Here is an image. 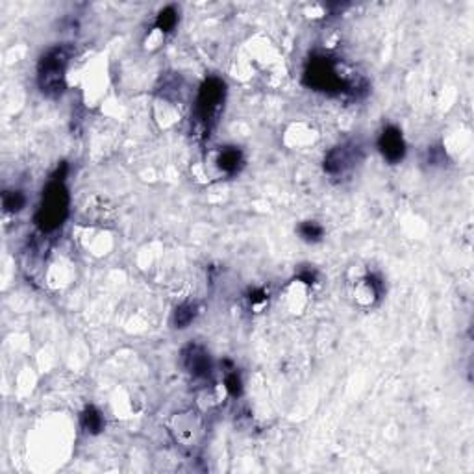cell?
<instances>
[{
	"mask_svg": "<svg viewBox=\"0 0 474 474\" xmlns=\"http://www.w3.org/2000/svg\"><path fill=\"white\" fill-rule=\"evenodd\" d=\"M67 211H69V195L63 185V178L54 176V180L46 185L43 193V202L35 220L43 232H52L66 220Z\"/></svg>",
	"mask_w": 474,
	"mask_h": 474,
	"instance_id": "cell-1",
	"label": "cell"
},
{
	"mask_svg": "<svg viewBox=\"0 0 474 474\" xmlns=\"http://www.w3.org/2000/svg\"><path fill=\"white\" fill-rule=\"evenodd\" d=\"M70 60V50L66 46L50 49L39 61V85L46 95H60L66 87V70Z\"/></svg>",
	"mask_w": 474,
	"mask_h": 474,
	"instance_id": "cell-2",
	"label": "cell"
},
{
	"mask_svg": "<svg viewBox=\"0 0 474 474\" xmlns=\"http://www.w3.org/2000/svg\"><path fill=\"white\" fill-rule=\"evenodd\" d=\"M306 84L317 91L347 89V80L341 76L335 61L330 58H317L310 61L306 69Z\"/></svg>",
	"mask_w": 474,
	"mask_h": 474,
	"instance_id": "cell-3",
	"label": "cell"
},
{
	"mask_svg": "<svg viewBox=\"0 0 474 474\" xmlns=\"http://www.w3.org/2000/svg\"><path fill=\"white\" fill-rule=\"evenodd\" d=\"M223 100H225V84L219 78L206 80L197 99V119L204 126H210L211 120H215L219 113Z\"/></svg>",
	"mask_w": 474,
	"mask_h": 474,
	"instance_id": "cell-4",
	"label": "cell"
},
{
	"mask_svg": "<svg viewBox=\"0 0 474 474\" xmlns=\"http://www.w3.org/2000/svg\"><path fill=\"white\" fill-rule=\"evenodd\" d=\"M384 293L382 280L373 273H363L352 282V297L354 302L361 308H370L375 306Z\"/></svg>",
	"mask_w": 474,
	"mask_h": 474,
	"instance_id": "cell-5",
	"label": "cell"
},
{
	"mask_svg": "<svg viewBox=\"0 0 474 474\" xmlns=\"http://www.w3.org/2000/svg\"><path fill=\"white\" fill-rule=\"evenodd\" d=\"M382 154L389 163H399L406 154V143L402 139V132L397 126H387L378 139Z\"/></svg>",
	"mask_w": 474,
	"mask_h": 474,
	"instance_id": "cell-6",
	"label": "cell"
},
{
	"mask_svg": "<svg viewBox=\"0 0 474 474\" xmlns=\"http://www.w3.org/2000/svg\"><path fill=\"white\" fill-rule=\"evenodd\" d=\"M184 365L193 378H208L211 375V360L200 344H189L184 350Z\"/></svg>",
	"mask_w": 474,
	"mask_h": 474,
	"instance_id": "cell-7",
	"label": "cell"
},
{
	"mask_svg": "<svg viewBox=\"0 0 474 474\" xmlns=\"http://www.w3.org/2000/svg\"><path fill=\"white\" fill-rule=\"evenodd\" d=\"M280 300H284L285 308L291 313H302L310 302V285L304 284L300 278H294L291 284L285 285L284 294L280 297Z\"/></svg>",
	"mask_w": 474,
	"mask_h": 474,
	"instance_id": "cell-8",
	"label": "cell"
},
{
	"mask_svg": "<svg viewBox=\"0 0 474 474\" xmlns=\"http://www.w3.org/2000/svg\"><path fill=\"white\" fill-rule=\"evenodd\" d=\"M356 154L354 149L349 145L343 146H335L334 150H330L328 156H326L325 160V169L328 175L335 176V175H343L344 170L349 169L350 165L354 163Z\"/></svg>",
	"mask_w": 474,
	"mask_h": 474,
	"instance_id": "cell-9",
	"label": "cell"
},
{
	"mask_svg": "<svg viewBox=\"0 0 474 474\" xmlns=\"http://www.w3.org/2000/svg\"><path fill=\"white\" fill-rule=\"evenodd\" d=\"M215 163L225 175H234L235 170L241 167V163H243V154H241L239 149L228 146V149L220 150Z\"/></svg>",
	"mask_w": 474,
	"mask_h": 474,
	"instance_id": "cell-10",
	"label": "cell"
},
{
	"mask_svg": "<svg viewBox=\"0 0 474 474\" xmlns=\"http://www.w3.org/2000/svg\"><path fill=\"white\" fill-rule=\"evenodd\" d=\"M82 426H84L89 434H99L102 426H104V419L100 415L99 409H95L93 406L85 409L84 415H82Z\"/></svg>",
	"mask_w": 474,
	"mask_h": 474,
	"instance_id": "cell-11",
	"label": "cell"
},
{
	"mask_svg": "<svg viewBox=\"0 0 474 474\" xmlns=\"http://www.w3.org/2000/svg\"><path fill=\"white\" fill-rule=\"evenodd\" d=\"M197 315V306L191 304V302H185V304L178 306L175 311V325L176 328H185L193 323Z\"/></svg>",
	"mask_w": 474,
	"mask_h": 474,
	"instance_id": "cell-12",
	"label": "cell"
},
{
	"mask_svg": "<svg viewBox=\"0 0 474 474\" xmlns=\"http://www.w3.org/2000/svg\"><path fill=\"white\" fill-rule=\"evenodd\" d=\"M2 202H4V210L11 211V213H17L25 208L26 199L20 191H6L4 197H2Z\"/></svg>",
	"mask_w": 474,
	"mask_h": 474,
	"instance_id": "cell-13",
	"label": "cell"
},
{
	"mask_svg": "<svg viewBox=\"0 0 474 474\" xmlns=\"http://www.w3.org/2000/svg\"><path fill=\"white\" fill-rule=\"evenodd\" d=\"M176 20H178V13H176L175 8H165V10H161L160 17H158V23H156V28L158 30H161L165 34V32H170L173 28H175Z\"/></svg>",
	"mask_w": 474,
	"mask_h": 474,
	"instance_id": "cell-14",
	"label": "cell"
},
{
	"mask_svg": "<svg viewBox=\"0 0 474 474\" xmlns=\"http://www.w3.org/2000/svg\"><path fill=\"white\" fill-rule=\"evenodd\" d=\"M325 234V230L319 223H313V220H308V223H302L300 225V235L308 241H319Z\"/></svg>",
	"mask_w": 474,
	"mask_h": 474,
	"instance_id": "cell-15",
	"label": "cell"
},
{
	"mask_svg": "<svg viewBox=\"0 0 474 474\" xmlns=\"http://www.w3.org/2000/svg\"><path fill=\"white\" fill-rule=\"evenodd\" d=\"M249 300H250V308L256 311H260L261 308L269 302V293H267L265 289H254L252 293H250Z\"/></svg>",
	"mask_w": 474,
	"mask_h": 474,
	"instance_id": "cell-16",
	"label": "cell"
},
{
	"mask_svg": "<svg viewBox=\"0 0 474 474\" xmlns=\"http://www.w3.org/2000/svg\"><path fill=\"white\" fill-rule=\"evenodd\" d=\"M225 389L228 391L232 397H237V394H241V378H239V375H237V373H228V375H226Z\"/></svg>",
	"mask_w": 474,
	"mask_h": 474,
	"instance_id": "cell-17",
	"label": "cell"
},
{
	"mask_svg": "<svg viewBox=\"0 0 474 474\" xmlns=\"http://www.w3.org/2000/svg\"><path fill=\"white\" fill-rule=\"evenodd\" d=\"M163 35L165 34L161 30H158V28H152V30H150V34L146 35V46H149V49H158V46L163 43Z\"/></svg>",
	"mask_w": 474,
	"mask_h": 474,
	"instance_id": "cell-18",
	"label": "cell"
}]
</instances>
